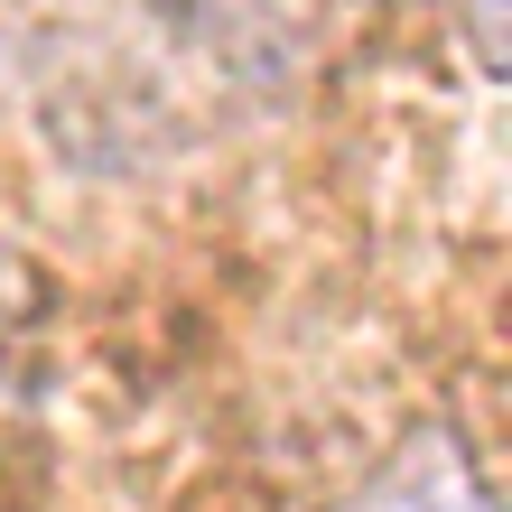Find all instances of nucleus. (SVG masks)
Wrapping results in <instances>:
<instances>
[{"label":"nucleus","mask_w":512,"mask_h":512,"mask_svg":"<svg viewBox=\"0 0 512 512\" xmlns=\"http://www.w3.org/2000/svg\"><path fill=\"white\" fill-rule=\"evenodd\" d=\"M336 512H503V503H494V485L475 475V457L447 429H419L401 457H391L364 494H345Z\"/></svg>","instance_id":"obj_1"},{"label":"nucleus","mask_w":512,"mask_h":512,"mask_svg":"<svg viewBox=\"0 0 512 512\" xmlns=\"http://www.w3.org/2000/svg\"><path fill=\"white\" fill-rule=\"evenodd\" d=\"M10 270H28V261H10V252H0V280H10Z\"/></svg>","instance_id":"obj_2"}]
</instances>
